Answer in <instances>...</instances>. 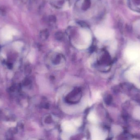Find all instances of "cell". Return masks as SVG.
Listing matches in <instances>:
<instances>
[{
    "label": "cell",
    "mask_w": 140,
    "mask_h": 140,
    "mask_svg": "<svg viewBox=\"0 0 140 140\" xmlns=\"http://www.w3.org/2000/svg\"><path fill=\"white\" fill-rule=\"evenodd\" d=\"M80 33L82 36V37L84 40L87 43V45H89L92 42V36L88 30L83 29L80 31Z\"/></svg>",
    "instance_id": "8992f818"
},
{
    "label": "cell",
    "mask_w": 140,
    "mask_h": 140,
    "mask_svg": "<svg viewBox=\"0 0 140 140\" xmlns=\"http://www.w3.org/2000/svg\"><path fill=\"white\" fill-rule=\"evenodd\" d=\"M76 125L73 122L65 121L62 124V128L65 132L67 133H73L76 130Z\"/></svg>",
    "instance_id": "277c9868"
},
{
    "label": "cell",
    "mask_w": 140,
    "mask_h": 140,
    "mask_svg": "<svg viewBox=\"0 0 140 140\" xmlns=\"http://www.w3.org/2000/svg\"><path fill=\"white\" fill-rule=\"evenodd\" d=\"M72 122L76 126H79L81 124L82 121L80 119H76L72 121Z\"/></svg>",
    "instance_id": "30bf717a"
},
{
    "label": "cell",
    "mask_w": 140,
    "mask_h": 140,
    "mask_svg": "<svg viewBox=\"0 0 140 140\" xmlns=\"http://www.w3.org/2000/svg\"><path fill=\"white\" fill-rule=\"evenodd\" d=\"M17 34V31L14 29L10 27H6L2 29L0 32L1 38L5 40H10L12 38L13 35Z\"/></svg>",
    "instance_id": "3957f363"
},
{
    "label": "cell",
    "mask_w": 140,
    "mask_h": 140,
    "mask_svg": "<svg viewBox=\"0 0 140 140\" xmlns=\"http://www.w3.org/2000/svg\"><path fill=\"white\" fill-rule=\"evenodd\" d=\"M95 36L100 40H108L113 38L114 31L112 29L104 27H100L95 31Z\"/></svg>",
    "instance_id": "6da1fadb"
},
{
    "label": "cell",
    "mask_w": 140,
    "mask_h": 140,
    "mask_svg": "<svg viewBox=\"0 0 140 140\" xmlns=\"http://www.w3.org/2000/svg\"><path fill=\"white\" fill-rule=\"evenodd\" d=\"M69 8V6H68V4H66L64 6V10H66L68 9V8Z\"/></svg>",
    "instance_id": "4fadbf2b"
},
{
    "label": "cell",
    "mask_w": 140,
    "mask_h": 140,
    "mask_svg": "<svg viewBox=\"0 0 140 140\" xmlns=\"http://www.w3.org/2000/svg\"><path fill=\"white\" fill-rule=\"evenodd\" d=\"M126 55L130 61L137 59L140 56V47L136 45L132 46L126 49Z\"/></svg>",
    "instance_id": "7a4b0ae2"
},
{
    "label": "cell",
    "mask_w": 140,
    "mask_h": 140,
    "mask_svg": "<svg viewBox=\"0 0 140 140\" xmlns=\"http://www.w3.org/2000/svg\"><path fill=\"white\" fill-rule=\"evenodd\" d=\"M6 124L9 126H15L16 125V123L13 122H8L6 123Z\"/></svg>",
    "instance_id": "7c38bea8"
},
{
    "label": "cell",
    "mask_w": 140,
    "mask_h": 140,
    "mask_svg": "<svg viewBox=\"0 0 140 140\" xmlns=\"http://www.w3.org/2000/svg\"><path fill=\"white\" fill-rule=\"evenodd\" d=\"M134 117L140 120V107H137L134 112Z\"/></svg>",
    "instance_id": "ba28073f"
},
{
    "label": "cell",
    "mask_w": 140,
    "mask_h": 140,
    "mask_svg": "<svg viewBox=\"0 0 140 140\" xmlns=\"http://www.w3.org/2000/svg\"><path fill=\"white\" fill-rule=\"evenodd\" d=\"M23 46V43L20 42H16L13 44V46L16 49H20Z\"/></svg>",
    "instance_id": "9c48e42d"
},
{
    "label": "cell",
    "mask_w": 140,
    "mask_h": 140,
    "mask_svg": "<svg viewBox=\"0 0 140 140\" xmlns=\"http://www.w3.org/2000/svg\"><path fill=\"white\" fill-rule=\"evenodd\" d=\"M34 53L33 51H32L30 53V54L29 55V59L30 61L33 62L34 60Z\"/></svg>",
    "instance_id": "8fae6325"
},
{
    "label": "cell",
    "mask_w": 140,
    "mask_h": 140,
    "mask_svg": "<svg viewBox=\"0 0 140 140\" xmlns=\"http://www.w3.org/2000/svg\"><path fill=\"white\" fill-rule=\"evenodd\" d=\"M92 137L93 140H102L104 139V135L98 128H94L92 130Z\"/></svg>",
    "instance_id": "5b68a950"
},
{
    "label": "cell",
    "mask_w": 140,
    "mask_h": 140,
    "mask_svg": "<svg viewBox=\"0 0 140 140\" xmlns=\"http://www.w3.org/2000/svg\"><path fill=\"white\" fill-rule=\"evenodd\" d=\"M88 119L89 121H90L92 123H97L98 121L97 117L95 114V113L93 112H90L88 114Z\"/></svg>",
    "instance_id": "52a82bcc"
}]
</instances>
